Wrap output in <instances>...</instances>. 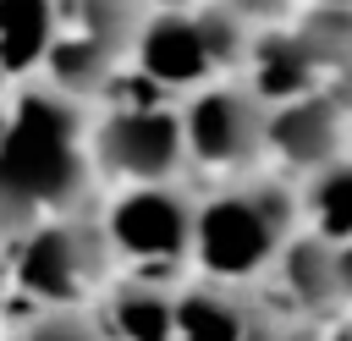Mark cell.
Masks as SVG:
<instances>
[{
	"mask_svg": "<svg viewBox=\"0 0 352 341\" xmlns=\"http://www.w3.org/2000/svg\"><path fill=\"white\" fill-rule=\"evenodd\" d=\"M88 104L44 77L16 82L0 116V248L44 220L94 209L99 170L88 160Z\"/></svg>",
	"mask_w": 352,
	"mask_h": 341,
	"instance_id": "cell-1",
	"label": "cell"
},
{
	"mask_svg": "<svg viewBox=\"0 0 352 341\" xmlns=\"http://www.w3.org/2000/svg\"><path fill=\"white\" fill-rule=\"evenodd\" d=\"M297 187L280 176H226L209 198H192V264L204 280L253 286L297 236Z\"/></svg>",
	"mask_w": 352,
	"mask_h": 341,
	"instance_id": "cell-2",
	"label": "cell"
},
{
	"mask_svg": "<svg viewBox=\"0 0 352 341\" xmlns=\"http://www.w3.org/2000/svg\"><path fill=\"white\" fill-rule=\"evenodd\" d=\"M143 16V0H50V50L38 77L82 104L99 99L126 66Z\"/></svg>",
	"mask_w": 352,
	"mask_h": 341,
	"instance_id": "cell-3",
	"label": "cell"
},
{
	"mask_svg": "<svg viewBox=\"0 0 352 341\" xmlns=\"http://www.w3.org/2000/svg\"><path fill=\"white\" fill-rule=\"evenodd\" d=\"M110 270L116 258L94 209L33 226L28 236H16V258H11L16 292L38 308H88V297L104 292Z\"/></svg>",
	"mask_w": 352,
	"mask_h": 341,
	"instance_id": "cell-4",
	"label": "cell"
},
{
	"mask_svg": "<svg viewBox=\"0 0 352 341\" xmlns=\"http://www.w3.org/2000/svg\"><path fill=\"white\" fill-rule=\"evenodd\" d=\"M110 258L126 264L138 280H176V270L192 258V192L176 182L160 187H126L104 214Z\"/></svg>",
	"mask_w": 352,
	"mask_h": 341,
	"instance_id": "cell-5",
	"label": "cell"
},
{
	"mask_svg": "<svg viewBox=\"0 0 352 341\" xmlns=\"http://www.w3.org/2000/svg\"><path fill=\"white\" fill-rule=\"evenodd\" d=\"M88 160L99 176H116L126 187H160L187 170L176 99L154 94L143 104H116L110 116L88 121Z\"/></svg>",
	"mask_w": 352,
	"mask_h": 341,
	"instance_id": "cell-6",
	"label": "cell"
},
{
	"mask_svg": "<svg viewBox=\"0 0 352 341\" xmlns=\"http://www.w3.org/2000/svg\"><path fill=\"white\" fill-rule=\"evenodd\" d=\"M264 116L270 104L231 77H214L192 94H182L176 121H182V148L187 165L220 170V176H248L264 160Z\"/></svg>",
	"mask_w": 352,
	"mask_h": 341,
	"instance_id": "cell-7",
	"label": "cell"
},
{
	"mask_svg": "<svg viewBox=\"0 0 352 341\" xmlns=\"http://www.w3.org/2000/svg\"><path fill=\"white\" fill-rule=\"evenodd\" d=\"M170 341H314V324L286 314L258 286L198 280V286L176 292Z\"/></svg>",
	"mask_w": 352,
	"mask_h": 341,
	"instance_id": "cell-8",
	"label": "cell"
},
{
	"mask_svg": "<svg viewBox=\"0 0 352 341\" xmlns=\"http://www.w3.org/2000/svg\"><path fill=\"white\" fill-rule=\"evenodd\" d=\"M126 60L138 66V77L154 94H170V99L220 77V66H214V55H209V44L198 33L192 6H148Z\"/></svg>",
	"mask_w": 352,
	"mask_h": 341,
	"instance_id": "cell-9",
	"label": "cell"
},
{
	"mask_svg": "<svg viewBox=\"0 0 352 341\" xmlns=\"http://www.w3.org/2000/svg\"><path fill=\"white\" fill-rule=\"evenodd\" d=\"M346 132H352V116L330 94L314 88V94H297V99L270 104V116H264V154H275L297 176H319L341 154H352L346 148Z\"/></svg>",
	"mask_w": 352,
	"mask_h": 341,
	"instance_id": "cell-10",
	"label": "cell"
},
{
	"mask_svg": "<svg viewBox=\"0 0 352 341\" xmlns=\"http://www.w3.org/2000/svg\"><path fill=\"white\" fill-rule=\"evenodd\" d=\"M280 275V308L297 314L302 324H319V319H336L346 308V292H341V270H336V242L319 236V231H297L280 258L270 264Z\"/></svg>",
	"mask_w": 352,
	"mask_h": 341,
	"instance_id": "cell-11",
	"label": "cell"
},
{
	"mask_svg": "<svg viewBox=\"0 0 352 341\" xmlns=\"http://www.w3.org/2000/svg\"><path fill=\"white\" fill-rule=\"evenodd\" d=\"M297 44L308 50V66H314V88L330 94L346 116H352V11L341 6H308L297 22H292Z\"/></svg>",
	"mask_w": 352,
	"mask_h": 341,
	"instance_id": "cell-12",
	"label": "cell"
},
{
	"mask_svg": "<svg viewBox=\"0 0 352 341\" xmlns=\"http://www.w3.org/2000/svg\"><path fill=\"white\" fill-rule=\"evenodd\" d=\"M242 72H248L242 82H248L264 104H280V99L314 94V66H308V50L297 44L292 28H258L253 44H248Z\"/></svg>",
	"mask_w": 352,
	"mask_h": 341,
	"instance_id": "cell-13",
	"label": "cell"
},
{
	"mask_svg": "<svg viewBox=\"0 0 352 341\" xmlns=\"http://www.w3.org/2000/svg\"><path fill=\"white\" fill-rule=\"evenodd\" d=\"M170 314H176V286L132 275V280L110 286V297H104V308L94 319H99L104 341H165Z\"/></svg>",
	"mask_w": 352,
	"mask_h": 341,
	"instance_id": "cell-14",
	"label": "cell"
},
{
	"mask_svg": "<svg viewBox=\"0 0 352 341\" xmlns=\"http://www.w3.org/2000/svg\"><path fill=\"white\" fill-rule=\"evenodd\" d=\"M50 50V0H0V77L28 82Z\"/></svg>",
	"mask_w": 352,
	"mask_h": 341,
	"instance_id": "cell-15",
	"label": "cell"
},
{
	"mask_svg": "<svg viewBox=\"0 0 352 341\" xmlns=\"http://www.w3.org/2000/svg\"><path fill=\"white\" fill-rule=\"evenodd\" d=\"M297 204H302V214L314 220L319 236L346 242L352 236V154H341L330 170L308 176V187L297 192Z\"/></svg>",
	"mask_w": 352,
	"mask_h": 341,
	"instance_id": "cell-16",
	"label": "cell"
},
{
	"mask_svg": "<svg viewBox=\"0 0 352 341\" xmlns=\"http://www.w3.org/2000/svg\"><path fill=\"white\" fill-rule=\"evenodd\" d=\"M11 341H104L94 308H38Z\"/></svg>",
	"mask_w": 352,
	"mask_h": 341,
	"instance_id": "cell-17",
	"label": "cell"
},
{
	"mask_svg": "<svg viewBox=\"0 0 352 341\" xmlns=\"http://www.w3.org/2000/svg\"><path fill=\"white\" fill-rule=\"evenodd\" d=\"M336 270H341V292H346V302H352V236L336 242Z\"/></svg>",
	"mask_w": 352,
	"mask_h": 341,
	"instance_id": "cell-18",
	"label": "cell"
},
{
	"mask_svg": "<svg viewBox=\"0 0 352 341\" xmlns=\"http://www.w3.org/2000/svg\"><path fill=\"white\" fill-rule=\"evenodd\" d=\"M143 6H198V0H143Z\"/></svg>",
	"mask_w": 352,
	"mask_h": 341,
	"instance_id": "cell-19",
	"label": "cell"
},
{
	"mask_svg": "<svg viewBox=\"0 0 352 341\" xmlns=\"http://www.w3.org/2000/svg\"><path fill=\"white\" fill-rule=\"evenodd\" d=\"M324 341H352V324H341L336 336H324Z\"/></svg>",
	"mask_w": 352,
	"mask_h": 341,
	"instance_id": "cell-20",
	"label": "cell"
},
{
	"mask_svg": "<svg viewBox=\"0 0 352 341\" xmlns=\"http://www.w3.org/2000/svg\"><path fill=\"white\" fill-rule=\"evenodd\" d=\"M314 6H341V11H352V0H314Z\"/></svg>",
	"mask_w": 352,
	"mask_h": 341,
	"instance_id": "cell-21",
	"label": "cell"
},
{
	"mask_svg": "<svg viewBox=\"0 0 352 341\" xmlns=\"http://www.w3.org/2000/svg\"><path fill=\"white\" fill-rule=\"evenodd\" d=\"M165 341H170V336H165Z\"/></svg>",
	"mask_w": 352,
	"mask_h": 341,
	"instance_id": "cell-22",
	"label": "cell"
},
{
	"mask_svg": "<svg viewBox=\"0 0 352 341\" xmlns=\"http://www.w3.org/2000/svg\"><path fill=\"white\" fill-rule=\"evenodd\" d=\"M0 253H6V248H0Z\"/></svg>",
	"mask_w": 352,
	"mask_h": 341,
	"instance_id": "cell-23",
	"label": "cell"
}]
</instances>
